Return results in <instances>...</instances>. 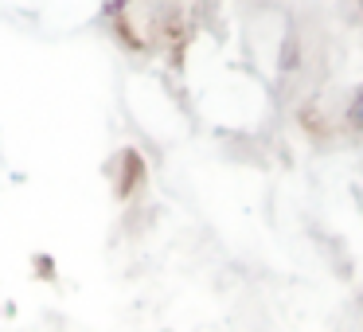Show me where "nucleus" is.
Returning a JSON list of instances; mask_svg holds the SVG:
<instances>
[{
	"label": "nucleus",
	"instance_id": "nucleus-1",
	"mask_svg": "<svg viewBox=\"0 0 363 332\" xmlns=\"http://www.w3.org/2000/svg\"><path fill=\"white\" fill-rule=\"evenodd\" d=\"M352 114H355V121L363 126V94H359V102H355V110H352Z\"/></svg>",
	"mask_w": 363,
	"mask_h": 332
}]
</instances>
